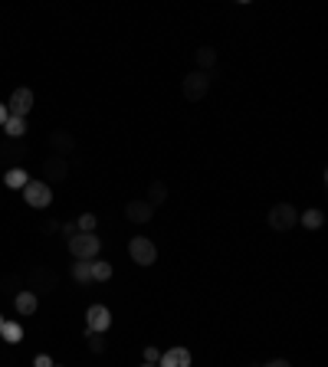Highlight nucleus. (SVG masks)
<instances>
[{
	"label": "nucleus",
	"mask_w": 328,
	"mask_h": 367,
	"mask_svg": "<svg viewBox=\"0 0 328 367\" xmlns=\"http://www.w3.org/2000/svg\"><path fill=\"white\" fill-rule=\"evenodd\" d=\"M69 252H73L75 259H82V263H92V259H99V252H102V239L95 233H75L69 239Z\"/></svg>",
	"instance_id": "1"
},
{
	"label": "nucleus",
	"mask_w": 328,
	"mask_h": 367,
	"mask_svg": "<svg viewBox=\"0 0 328 367\" xmlns=\"http://www.w3.org/2000/svg\"><path fill=\"white\" fill-rule=\"evenodd\" d=\"M207 88H210V75L207 73H187L184 75V82H180V95L187 99V102H200L204 95H207Z\"/></svg>",
	"instance_id": "2"
},
{
	"label": "nucleus",
	"mask_w": 328,
	"mask_h": 367,
	"mask_svg": "<svg viewBox=\"0 0 328 367\" xmlns=\"http://www.w3.org/2000/svg\"><path fill=\"white\" fill-rule=\"evenodd\" d=\"M56 285H60V276H56V272H53V269H46V265H36V269H30V272H27V289H30V292H53V289H56Z\"/></svg>",
	"instance_id": "3"
},
{
	"label": "nucleus",
	"mask_w": 328,
	"mask_h": 367,
	"mask_svg": "<svg viewBox=\"0 0 328 367\" xmlns=\"http://www.w3.org/2000/svg\"><path fill=\"white\" fill-rule=\"evenodd\" d=\"M296 223H298V210L292 204H276L269 210V226H272L276 233H289Z\"/></svg>",
	"instance_id": "4"
},
{
	"label": "nucleus",
	"mask_w": 328,
	"mask_h": 367,
	"mask_svg": "<svg viewBox=\"0 0 328 367\" xmlns=\"http://www.w3.org/2000/svg\"><path fill=\"white\" fill-rule=\"evenodd\" d=\"M128 256H132L134 265H154V259H158V246L151 243L148 236H134L132 243H128Z\"/></svg>",
	"instance_id": "5"
},
{
	"label": "nucleus",
	"mask_w": 328,
	"mask_h": 367,
	"mask_svg": "<svg viewBox=\"0 0 328 367\" xmlns=\"http://www.w3.org/2000/svg\"><path fill=\"white\" fill-rule=\"evenodd\" d=\"M23 200H27V206H33V210H46V206L53 204V187L43 184V180H30V184L23 187Z\"/></svg>",
	"instance_id": "6"
},
{
	"label": "nucleus",
	"mask_w": 328,
	"mask_h": 367,
	"mask_svg": "<svg viewBox=\"0 0 328 367\" xmlns=\"http://www.w3.org/2000/svg\"><path fill=\"white\" fill-rule=\"evenodd\" d=\"M7 112L14 118H27L30 115V108H33V88H27V86H20V88H14V95L7 99Z\"/></svg>",
	"instance_id": "7"
},
{
	"label": "nucleus",
	"mask_w": 328,
	"mask_h": 367,
	"mask_svg": "<svg viewBox=\"0 0 328 367\" xmlns=\"http://www.w3.org/2000/svg\"><path fill=\"white\" fill-rule=\"evenodd\" d=\"M108 328H112V311L105 309V305H89V311H86V331L105 335Z\"/></svg>",
	"instance_id": "8"
},
{
	"label": "nucleus",
	"mask_w": 328,
	"mask_h": 367,
	"mask_svg": "<svg viewBox=\"0 0 328 367\" xmlns=\"http://www.w3.org/2000/svg\"><path fill=\"white\" fill-rule=\"evenodd\" d=\"M69 174V158H43V184H62Z\"/></svg>",
	"instance_id": "9"
},
{
	"label": "nucleus",
	"mask_w": 328,
	"mask_h": 367,
	"mask_svg": "<svg viewBox=\"0 0 328 367\" xmlns=\"http://www.w3.org/2000/svg\"><path fill=\"white\" fill-rule=\"evenodd\" d=\"M151 217H154V206H151L148 200H128V204H125V220L134 223V226L151 223Z\"/></svg>",
	"instance_id": "10"
},
{
	"label": "nucleus",
	"mask_w": 328,
	"mask_h": 367,
	"mask_svg": "<svg viewBox=\"0 0 328 367\" xmlns=\"http://www.w3.org/2000/svg\"><path fill=\"white\" fill-rule=\"evenodd\" d=\"M49 147H53V154H56V158H69V154H73L75 151V138H73V132H53L49 134Z\"/></svg>",
	"instance_id": "11"
},
{
	"label": "nucleus",
	"mask_w": 328,
	"mask_h": 367,
	"mask_svg": "<svg viewBox=\"0 0 328 367\" xmlns=\"http://www.w3.org/2000/svg\"><path fill=\"white\" fill-rule=\"evenodd\" d=\"M158 367H191V351L187 348H167V351H161Z\"/></svg>",
	"instance_id": "12"
},
{
	"label": "nucleus",
	"mask_w": 328,
	"mask_h": 367,
	"mask_svg": "<svg viewBox=\"0 0 328 367\" xmlns=\"http://www.w3.org/2000/svg\"><path fill=\"white\" fill-rule=\"evenodd\" d=\"M36 305H40V295L30 292V289H20V292L14 295V309L20 311V315H33Z\"/></svg>",
	"instance_id": "13"
},
{
	"label": "nucleus",
	"mask_w": 328,
	"mask_h": 367,
	"mask_svg": "<svg viewBox=\"0 0 328 367\" xmlns=\"http://www.w3.org/2000/svg\"><path fill=\"white\" fill-rule=\"evenodd\" d=\"M0 338L7 341V344H20V341H23V328H20V322L3 318V324H0Z\"/></svg>",
	"instance_id": "14"
},
{
	"label": "nucleus",
	"mask_w": 328,
	"mask_h": 367,
	"mask_svg": "<svg viewBox=\"0 0 328 367\" xmlns=\"http://www.w3.org/2000/svg\"><path fill=\"white\" fill-rule=\"evenodd\" d=\"M3 184H7L10 191H23V187L30 184V174H27L23 167H10V171L3 174Z\"/></svg>",
	"instance_id": "15"
},
{
	"label": "nucleus",
	"mask_w": 328,
	"mask_h": 367,
	"mask_svg": "<svg viewBox=\"0 0 328 367\" xmlns=\"http://www.w3.org/2000/svg\"><path fill=\"white\" fill-rule=\"evenodd\" d=\"M217 66V49L213 46H200L197 49V73H210Z\"/></svg>",
	"instance_id": "16"
},
{
	"label": "nucleus",
	"mask_w": 328,
	"mask_h": 367,
	"mask_svg": "<svg viewBox=\"0 0 328 367\" xmlns=\"http://www.w3.org/2000/svg\"><path fill=\"white\" fill-rule=\"evenodd\" d=\"M145 200L158 210V206L167 200V184H164V180H151V184H148V197H145Z\"/></svg>",
	"instance_id": "17"
},
{
	"label": "nucleus",
	"mask_w": 328,
	"mask_h": 367,
	"mask_svg": "<svg viewBox=\"0 0 328 367\" xmlns=\"http://www.w3.org/2000/svg\"><path fill=\"white\" fill-rule=\"evenodd\" d=\"M298 223H302V226H305V230H322V226H325V213H322V210H305V213H302V217H298Z\"/></svg>",
	"instance_id": "18"
},
{
	"label": "nucleus",
	"mask_w": 328,
	"mask_h": 367,
	"mask_svg": "<svg viewBox=\"0 0 328 367\" xmlns=\"http://www.w3.org/2000/svg\"><path fill=\"white\" fill-rule=\"evenodd\" d=\"M3 132H7V138H23V134H27V118H7V121H3Z\"/></svg>",
	"instance_id": "19"
},
{
	"label": "nucleus",
	"mask_w": 328,
	"mask_h": 367,
	"mask_svg": "<svg viewBox=\"0 0 328 367\" xmlns=\"http://www.w3.org/2000/svg\"><path fill=\"white\" fill-rule=\"evenodd\" d=\"M115 276V269H112V263H105V259H92V282H108Z\"/></svg>",
	"instance_id": "20"
},
{
	"label": "nucleus",
	"mask_w": 328,
	"mask_h": 367,
	"mask_svg": "<svg viewBox=\"0 0 328 367\" xmlns=\"http://www.w3.org/2000/svg\"><path fill=\"white\" fill-rule=\"evenodd\" d=\"M73 279L79 282V285L92 282V263H82V259H75V263H73Z\"/></svg>",
	"instance_id": "21"
},
{
	"label": "nucleus",
	"mask_w": 328,
	"mask_h": 367,
	"mask_svg": "<svg viewBox=\"0 0 328 367\" xmlns=\"http://www.w3.org/2000/svg\"><path fill=\"white\" fill-rule=\"evenodd\" d=\"M75 230H79V233H95V213H82V217L75 220Z\"/></svg>",
	"instance_id": "22"
},
{
	"label": "nucleus",
	"mask_w": 328,
	"mask_h": 367,
	"mask_svg": "<svg viewBox=\"0 0 328 367\" xmlns=\"http://www.w3.org/2000/svg\"><path fill=\"white\" fill-rule=\"evenodd\" d=\"M86 338H89V351H92V354H102V351H105L102 335H92V331H86Z\"/></svg>",
	"instance_id": "23"
},
{
	"label": "nucleus",
	"mask_w": 328,
	"mask_h": 367,
	"mask_svg": "<svg viewBox=\"0 0 328 367\" xmlns=\"http://www.w3.org/2000/svg\"><path fill=\"white\" fill-rule=\"evenodd\" d=\"M141 357H145V364H154V367H158V361H161V351H158L154 344H148V348L141 351Z\"/></svg>",
	"instance_id": "24"
},
{
	"label": "nucleus",
	"mask_w": 328,
	"mask_h": 367,
	"mask_svg": "<svg viewBox=\"0 0 328 367\" xmlns=\"http://www.w3.org/2000/svg\"><path fill=\"white\" fill-rule=\"evenodd\" d=\"M33 367H56V364H53L49 354H36V357H33Z\"/></svg>",
	"instance_id": "25"
},
{
	"label": "nucleus",
	"mask_w": 328,
	"mask_h": 367,
	"mask_svg": "<svg viewBox=\"0 0 328 367\" xmlns=\"http://www.w3.org/2000/svg\"><path fill=\"white\" fill-rule=\"evenodd\" d=\"M60 226H62L60 220H46V223H43V233H56Z\"/></svg>",
	"instance_id": "26"
},
{
	"label": "nucleus",
	"mask_w": 328,
	"mask_h": 367,
	"mask_svg": "<svg viewBox=\"0 0 328 367\" xmlns=\"http://www.w3.org/2000/svg\"><path fill=\"white\" fill-rule=\"evenodd\" d=\"M263 367H292V364H289L285 357H272V361H266V364H263Z\"/></svg>",
	"instance_id": "27"
},
{
	"label": "nucleus",
	"mask_w": 328,
	"mask_h": 367,
	"mask_svg": "<svg viewBox=\"0 0 328 367\" xmlns=\"http://www.w3.org/2000/svg\"><path fill=\"white\" fill-rule=\"evenodd\" d=\"M60 230H62V233H66V236H69V239H73V236L79 233V230H75V223H62Z\"/></svg>",
	"instance_id": "28"
},
{
	"label": "nucleus",
	"mask_w": 328,
	"mask_h": 367,
	"mask_svg": "<svg viewBox=\"0 0 328 367\" xmlns=\"http://www.w3.org/2000/svg\"><path fill=\"white\" fill-rule=\"evenodd\" d=\"M7 118H10V112H7V105L0 102V128H3V121H7Z\"/></svg>",
	"instance_id": "29"
},
{
	"label": "nucleus",
	"mask_w": 328,
	"mask_h": 367,
	"mask_svg": "<svg viewBox=\"0 0 328 367\" xmlns=\"http://www.w3.org/2000/svg\"><path fill=\"white\" fill-rule=\"evenodd\" d=\"M145 367H154V364H145Z\"/></svg>",
	"instance_id": "30"
},
{
	"label": "nucleus",
	"mask_w": 328,
	"mask_h": 367,
	"mask_svg": "<svg viewBox=\"0 0 328 367\" xmlns=\"http://www.w3.org/2000/svg\"><path fill=\"white\" fill-rule=\"evenodd\" d=\"M0 324H3V318H0Z\"/></svg>",
	"instance_id": "31"
}]
</instances>
